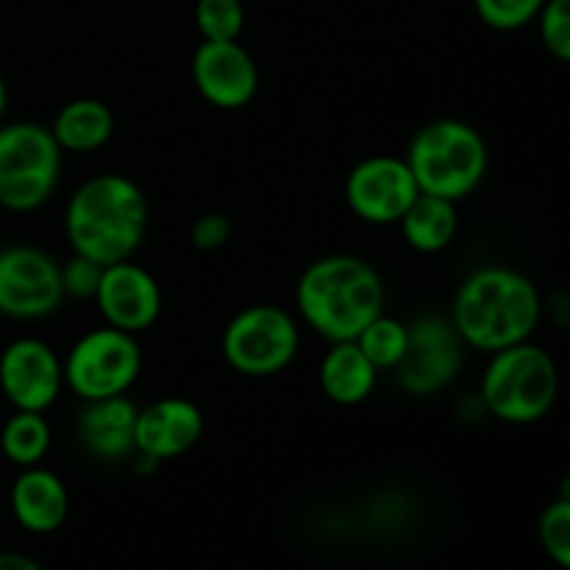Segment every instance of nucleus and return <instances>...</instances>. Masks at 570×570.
<instances>
[{"label":"nucleus","mask_w":570,"mask_h":570,"mask_svg":"<svg viewBox=\"0 0 570 570\" xmlns=\"http://www.w3.org/2000/svg\"><path fill=\"white\" fill-rule=\"evenodd\" d=\"M543 309V295L527 273L484 265L460 284L449 317L465 348L490 356L532 340Z\"/></svg>","instance_id":"nucleus-1"},{"label":"nucleus","mask_w":570,"mask_h":570,"mask_svg":"<svg viewBox=\"0 0 570 570\" xmlns=\"http://www.w3.org/2000/svg\"><path fill=\"white\" fill-rule=\"evenodd\" d=\"M150 223L148 195L122 173H98L78 184L65 209V234L72 254L98 265L134 259Z\"/></svg>","instance_id":"nucleus-2"},{"label":"nucleus","mask_w":570,"mask_h":570,"mask_svg":"<svg viewBox=\"0 0 570 570\" xmlns=\"http://www.w3.org/2000/svg\"><path fill=\"white\" fill-rule=\"evenodd\" d=\"M295 309L317 337L348 343L384 312V282L362 256H321L295 284Z\"/></svg>","instance_id":"nucleus-3"},{"label":"nucleus","mask_w":570,"mask_h":570,"mask_svg":"<svg viewBox=\"0 0 570 570\" xmlns=\"http://www.w3.org/2000/svg\"><path fill=\"white\" fill-rule=\"evenodd\" d=\"M404 159L423 195L460 204L482 187L490 150L482 131L471 122L440 117L417 128Z\"/></svg>","instance_id":"nucleus-4"},{"label":"nucleus","mask_w":570,"mask_h":570,"mask_svg":"<svg viewBox=\"0 0 570 570\" xmlns=\"http://www.w3.org/2000/svg\"><path fill=\"white\" fill-rule=\"evenodd\" d=\"M560 390L562 376L554 356L543 345L527 340L490 354L479 384V401L495 421L532 426L554 410Z\"/></svg>","instance_id":"nucleus-5"},{"label":"nucleus","mask_w":570,"mask_h":570,"mask_svg":"<svg viewBox=\"0 0 570 570\" xmlns=\"http://www.w3.org/2000/svg\"><path fill=\"white\" fill-rule=\"evenodd\" d=\"M65 150L48 126L31 120L0 122V206L28 215L53 198Z\"/></svg>","instance_id":"nucleus-6"},{"label":"nucleus","mask_w":570,"mask_h":570,"mask_svg":"<svg viewBox=\"0 0 570 570\" xmlns=\"http://www.w3.org/2000/svg\"><path fill=\"white\" fill-rule=\"evenodd\" d=\"M220 348L223 360L239 376H276L287 371L298 356L301 326L284 306H245L223 328Z\"/></svg>","instance_id":"nucleus-7"},{"label":"nucleus","mask_w":570,"mask_h":570,"mask_svg":"<svg viewBox=\"0 0 570 570\" xmlns=\"http://www.w3.org/2000/svg\"><path fill=\"white\" fill-rule=\"evenodd\" d=\"M61 367H65V387L81 404L115 399V395H128V390L137 384L142 373V351L137 334L104 323L70 345Z\"/></svg>","instance_id":"nucleus-8"},{"label":"nucleus","mask_w":570,"mask_h":570,"mask_svg":"<svg viewBox=\"0 0 570 570\" xmlns=\"http://www.w3.org/2000/svg\"><path fill=\"white\" fill-rule=\"evenodd\" d=\"M67 301L61 262L37 245L0 248V315L11 321H45Z\"/></svg>","instance_id":"nucleus-9"},{"label":"nucleus","mask_w":570,"mask_h":570,"mask_svg":"<svg viewBox=\"0 0 570 570\" xmlns=\"http://www.w3.org/2000/svg\"><path fill=\"white\" fill-rule=\"evenodd\" d=\"M406 326H410V343L404 360L395 367V376L404 393L426 399L460 376L465 365V343L456 334L451 317L421 315Z\"/></svg>","instance_id":"nucleus-10"},{"label":"nucleus","mask_w":570,"mask_h":570,"mask_svg":"<svg viewBox=\"0 0 570 570\" xmlns=\"http://www.w3.org/2000/svg\"><path fill=\"white\" fill-rule=\"evenodd\" d=\"M421 195L404 156H367L345 178V204L371 226H399Z\"/></svg>","instance_id":"nucleus-11"},{"label":"nucleus","mask_w":570,"mask_h":570,"mask_svg":"<svg viewBox=\"0 0 570 570\" xmlns=\"http://www.w3.org/2000/svg\"><path fill=\"white\" fill-rule=\"evenodd\" d=\"M65 390V367L53 345L17 337L0 351V393L14 410L48 412Z\"/></svg>","instance_id":"nucleus-12"},{"label":"nucleus","mask_w":570,"mask_h":570,"mask_svg":"<svg viewBox=\"0 0 570 570\" xmlns=\"http://www.w3.org/2000/svg\"><path fill=\"white\" fill-rule=\"evenodd\" d=\"M193 83L200 98L223 111L248 106L259 92V67L237 42H200L193 53Z\"/></svg>","instance_id":"nucleus-13"},{"label":"nucleus","mask_w":570,"mask_h":570,"mask_svg":"<svg viewBox=\"0 0 570 570\" xmlns=\"http://www.w3.org/2000/svg\"><path fill=\"white\" fill-rule=\"evenodd\" d=\"M92 301L106 326L128 334L148 332L161 315L159 282L134 259L106 265Z\"/></svg>","instance_id":"nucleus-14"},{"label":"nucleus","mask_w":570,"mask_h":570,"mask_svg":"<svg viewBox=\"0 0 570 570\" xmlns=\"http://www.w3.org/2000/svg\"><path fill=\"white\" fill-rule=\"evenodd\" d=\"M204 412L195 401L167 395L137 412V429H134L137 454L156 462L176 460L198 445V440L204 438Z\"/></svg>","instance_id":"nucleus-15"},{"label":"nucleus","mask_w":570,"mask_h":570,"mask_svg":"<svg viewBox=\"0 0 570 570\" xmlns=\"http://www.w3.org/2000/svg\"><path fill=\"white\" fill-rule=\"evenodd\" d=\"M137 412L139 406L128 395L87 401L76 421L78 443L98 462L131 460L137 454V443H134Z\"/></svg>","instance_id":"nucleus-16"},{"label":"nucleus","mask_w":570,"mask_h":570,"mask_svg":"<svg viewBox=\"0 0 570 570\" xmlns=\"http://www.w3.org/2000/svg\"><path fill=\"white\" fill-rule=\"evenodd\" d=\"M11 515L26 532L53 534L70 515V493L61 476L42 465L22 468L11 482Z\"/></svg>","instance_id":"nucleus-17"},{"label":"nucleus","mask_w":570,"mask_h":570,"mask_svg":"<svg viewBox=\"0 0 570 570\" xmlns=\"http://www.w3.org/2000/svg\"><path fill=\"white\" fill-rule=\"evenodd\" d=\"M317 382L332 404L356 406L365 404L379 384V371L354 340L328 343L326 356L317 367Z\"/></svg>","instance_id":"nucleus-18"},{"label":"nucleus","mask_w":570,"mask_h":570,"mask_svg":"<svg viewBox=\"0 0 570 570\" xmlns=\"http://www.w3.org/2000/svg\"><path fill=\"white\" fill-rule=\"evenodd\" d=\"M48 128L65 154H95L115 137V115L98 98H72L56 111Z\"/></svg>","instance_id":"nucleus-19"},{"label":"nucleus","mask_w":570,"mask_h":570,"mask_svg":"<svg viewBox=\"0 0 570 570\" xmlns=\"http://www.w3.org/2000/svg\"><path fill=\"white\" fill-rule=\"evenodd\" d=\"M399 228L412 250H417V254H440L460 234L456 204L421 193L412 200L406 215L401 217Z\"/></svg>","instance_id":"nucleus-20"},{"label":"nucleus","mask_w":570,"mask_h":570,"mask_svg":"<svg viewBox=\"0 0 570 570\" xmlns=\"http://www.w3.org/2000/svg\"><path fill=\"white\" fill-rule=\"evenodd\" d=\"M50 443H53V432H50L45 412L14 410L9 421L3 423V429H0V454L20 471L22 468L42 465Z\"/></svg>","instance_id":"nucleus-21"},{"label":"nucleus","mask_w":570,"mask_h":570,"mask_svg":"<svg viewBox=\"0 0 570 570\" xmlns=\"http://www.w3.org/2000/svg\"><path fill=\"white\" fill-rule=\"evenodd\" d=\"M356 345L362 348V354L376 365V371H395L399 362L404 360L406 354V343H410V326L390 315H379L376 321L367 323L362 328L360 337L354 340Z\"/></svg>","instance_id":"nucleus-22"},{"label":"nucleus","mask_w":570,"mask_h":570,"mask_svg":"<svg viewBox=\"0 0 570 570\" xmlns=\"http://www.w3.org/2000/svg\"><path fill=\"white\" fill-rule=\"evenodd\" d=\"M195 28L200 42H237L245 28L243 0H198Z\"/></svg>","instance_id":"nucleus-23"},{"label":"nucleus","mask_w":570,"mask_h":570,"mask_svg":"<svg viewBox=\"0 0 570 570\" xmlns=\"http://www.w3.org/2000/svg\"><path fill=\"white\" fill-rule=\"evenodd\" d=\"M538 538L551 562L562 570H570V499L557 495L538 521Z\"/></svg>","instance_id":"nucleus-24"},{"label":"nucleus","mask_w":570,"mask_h":570,"mask_svg":"<svg viewBox=\"0 0 570 570\" xmlns=\"http://www.w3.org/2000/svg\"><path fill=\"white\" fill-rule=\"evenodd\" d=\"M546 0H473L479 20L493 31H521L538 20Z\"/></svg>","instance_id":"nucleus-25"},{"label":"nucleus","mask_w":570,"mask_h":570,"mask_svg":"<svg viewBox=\"0 0 570 570\" xmlns=\"http://www.w3.org/2000/svg\"><path fill=\"white\" fill-rule=\"evenodd\" d=\"M543 48L562 65H570V0H546L538 14Z\"/></svg>","instance_id":"nucleus-26"},{"label":"nucleus","mask_w":570,"mask_h":570,"mask_svg":"<svg viewBox=\"0 0 570 570\" xmlns=\"http://www.w3.org/2000/svg\"><path fill=\"white\" fill-rule=\"evenodd\" d=\"M100 276H104V265L81 254H72L70 259L61 262V287H65L67 298L92 301L98 293Z\"/></svg>","instance_id":"nucleus-27"},{"label":"nucleus","mask_w":570,"mask_h":570,"mask_svg":"<svg viewBox=\"0 0 570 570\" xmlns=\"http://www.w3.org/2000/svg\"><path fill=\"white\" fill-rule=\"evenodd\" d=\"M232 217L223 215V212H206L189 228V243L200 254H212V250H220L232 239Z\"/></svg>","instance_id":"nucleus-28"},{"label":"nucleus","mask_w":570,"mask_h":570,"mask_svg":"<svg viewBox=\"0 0 570 570\" xmlns=\"http://www.w3.org/2000/svg\"><path fill=\"white\" fill-rule=\"evenodd\" d=\"M0 570H42V566L17 551H0Z\"/></svg>","instance_id":"nucleus-29"},{"label":"nucleus","mask_w":570,"mask_h":570,"mask_svg":"<svg viewBox=\"0 0 570 570\" xmlns=\"http://www.w3.org/2000/svg\"><path fill=\"white\" fill-rule=\"evenodd\" d=\"M6 106H9V87H6L3 76H0V122H3Z\"/></svg>","instance_id":"nucleus-30"},{"label":"nucleus","mask_w":570,"mask_h":570,"mask_svg":"<svg viewBox=\"0 0 570 570\" xmlns=\"http://www.w3.org/2000/svg\"><path fill=\"white\" fill-rule=\"evenodd\" d=\"M566 393H568V399H570V376H568V382H566Z\"/></svg>","instance_id":"nucleus-31"},{"label":"nucleus","mask_w":570,"mask_h":570,"mask_svg":"<svg viewBox=\"0 0 570 570\" xmlns=\"http://www.w3.org/2000/svg\"><path fill=\"white\" fill-rule=\"evenodd\" d=\"M0 248H3V245H0Z\"/></svg>","instance_id":"nucleus-32"}]
</instances>
